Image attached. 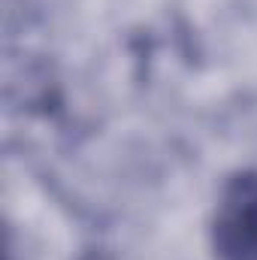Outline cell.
<instances>
[{
	"mask_svg": "<svg viewBox=\"0 0 257 260\" xmlns=\"http://www.w3.org/2000/svg\"><path fill=\"white\" fill-rule=\"evenodd\" d=\"M212 245L221 260H257V173H236L221 188Z\"/></svg>",
	"mask_w": 257,
	"mask_h": 260,
	"instance_id": "6da1fadb",
	"label": "cell"
}]
</instances>
